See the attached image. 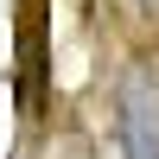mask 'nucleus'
Wrapping results in <instances>:
<instances>
[{
  "label": "nucleus",
  "mask_w": 159,
  "mask_h": 159,
  "mask_svg": "<svg viewBox=\"0 0 159 159\" xmlns=\"http://www.w3.org/2000/svg\"><path fill=\"white\" fill-rule=\"evenodd\" d=\"M121 159H159V102L147 83H127L121 96Z\"/></svg>",
  "instance_id": "obj_1"
},
{
  "label": "nucleus",
  "mask_w": 159,
  "mask_h": 159,
  "mask_svg": "<svg viewBox=\"0 0 159 159\" xmlns=\"http://www.w3.org/2000/svg\"><path fill=\"white\" fill-rule=\"evenodd\" d=\"M19 89H25V108H45V7L38 0L19 25Z\"/></svg>",
  "instance_id": "obj_2"
}]
</instances>
